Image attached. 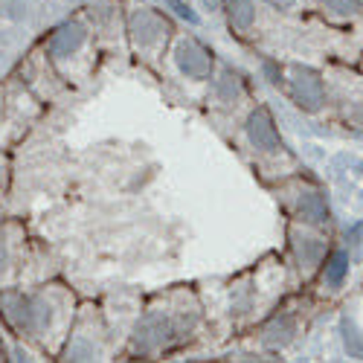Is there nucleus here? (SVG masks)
<instances>
[{
	"mask_svg": "<svg viewBox=\"0 0 363 363\" xmlns=\"http://www.w3.org/2000/svg\"><path fill=\"white\" fill-rule=\"evenodd\" d=\"M0 314L6 317L12 328L21 335H38L52 320V308L44 296L21 294V291H4L0 294Z\"/></svg>",
	"mask_w": 363,
	"mask_h": 363,
	"instance_id": "1",
	"label": "nucleus"
},
{
	"mask_svg": "<svg viewBox=\"0 0 363 363\" xmlns=\"http://www.w3.org/2000/svg\"><path fill=\"white\" fill-rule=\"evenodd\" d=\"M291 99L296 102V108L317 113L325 102V84H323L320 70L308 65H294L291 67Z\"/></svg>",
	"mask_w": 363,
	"mask_h": 363,
	"instance_id": "2",
	"label": "nucleus"
},
{
	"mask_svg": "<svg viewBox=\"0 0 363 363\" xmlns=\"http://www.w3.org/2000/svg\"><path fill=\"white\" fill-rule=\"evenodd\" d=\"M180 331V325L166 314V311H151L145 314L137 328H134V337H131V346L137 352H155L160 346H166L174 335Z\"/></svg>",
	"mask_w": 363,
	"mask_h": 363,
	"instance_id": "3",
	"label": "nucleus"
},
{
	"mask_svg": "<svg viewBox=\"0 0 363 363\" xmlns=\"http://www.w3.org/2000/svg\"><path fill=\"white\" fill-rule=\"evenodd\" d=\"M174 65H177V70L184 73L186 79L203 82V79L213 76L216 58H213V50L203 47L201 41L184 38V41H177V47H174Z\"/></svg>",
	"mask_w": 363,
	"mask_h": 363,
	"instance_id": "4",
	"label": "nucleus"
},
{
	"mask_svg": "<svg viewBox=\"0 0 363 363\" xmlns=\"http://www.w3.org/2000/svg\"><path fill=\"white\" fill-rule=\"evenodd\" d=\"M128 33L134 35V41L140 47H155L172 33V23L166 15H160L155 9H137L128 18Z\"/></svg>",
	"mask_w": 363,
	"mask_h": 363,
	"instance_id": "5",
	"label": "nucleus"
},
{
	"mask_svg": "<svg viewBox=\"0 0 363 363\" xmlns=\"http://www.w3.org/2000/svg\"><path fill=\"white\" fill-rule=\"evenodd\" d=\"M247 140H250V145L253 148H259V151H279L282 148V137H279V131H277V123H274V113H270L264 105H259L250 116H247Z\"/></svg>",
	"mask_w": 363,
	"mask_h": 363,
	"instance_id": "6",
	"label": "nucleus"
},
{
	"mask_svg": "<svg viewBox=\"0 0 363 363\" xmlns=\"http://www.w3.org/2000/svg\"><path fill=\"white\" fill-rule=\"evenodd\" d=\"M87 41V26L79 21H65L62 26L52 29V35L47 41V50L52 58H70L76 55Z\"/></svg>",
	"mask_w": 363,
	"mask_h": 363,
	"instance_id": "7",
	"label": "nucleus"
},
{
	"mask_svg": "<svg viewBox=\"0 0 363 363\" xmlns=\"http://www.w3.org/2000/svg\"><path fill=\"white\" fill-rule=\"evenodd\" d=\"M294 335H296V317H294V314H277L274 320L264 325L262 343H264L267 349L279 352V349H285V346L294 340Z\"/></svg>",
	"mask_w": 363,
	"mask_h": 363,
	"instance_id": "8",
	"label": "nucleus"
},
{
	"mask_svg": "<svg viewBox=\"0 0 363 363\" xmlns=\"http://www.w3.org/2000/svg\"><path fill=\"white\" fill-rule=\"evenodd\" d=\"M296 206H299V218L306 224H314V227H325L328 224L331 213H328V203H325V198L320 192H314V189L302 192Z\"/></svg>",
	"mask_w": 363,
	"mask_h": 363,
	"instance_id": "9",
	"label": "nucleus"
},
{
	"mask_svg": "<svg viewBox=\"0 0 363 363\" xmlns=\"http://www.w3.org/2000/svg\"><path fill=\"white\" fill-rule=\"evenodd\" d=\"M221 9L230 18V26H235L238 33H247L256 23V4L253 0H221Z\"/></svg>",
	"mask_w": 363,
	"mask_h": 363,
	"instance_id": "10",
	"label": "nucleus"
},
{
	"mask_svg": "<svg viewBox=\"0 0 363 363\" xmlns=\"http://www.w3.org/2000/svg\"><path fill=\"white\" fill-rule=\"evenodd\" d=\"M349 253H343V250H337V253H331V259L325 262V282L331 285V288H340L343 285V279L349 277Z\"/></svg>",
	"mask_w": 363,
	"mask_h": 363,
	"instance_id": "11",
	"label": "nucleus"
},
{
	"mask_svg": "<svg viewBox=\"0 0 363 363\" xmlns=\"http://www.w3.org/2000/svg\"><path fill=\"white\" fill-rule=\"evenodd\" d=\"M340 335H343V346H346L349 357H363V331L357 328V323L352 317L340 320Z\"/></svg>",
	"mask_w": 363,
	"mask_h": 363,
	"instance_id": "12",
	"label": "nucleus"
},
{
	"mask_svg": "<svg viewBox=\"0 0 363 363\" xmlns=\"http://www.w3.org/2000/svg\"><path fill=\"white\" fill-rule=\"evenodd\" d=\"M296 256L306 267H314L320 262V256H323V241L320 238H308V235L296 238Z\"/></svg>",
	"mask_w": 363,
	"mask_h": 363,
	"instance_id": "13",
	"label": "nucleus"
},
{
	"mask_svg": "<svg viewBox=\"0 0 363 363\" xmlns=\"http://www.w3.org/2000/svg\"><path fill=\"white\" fill-rule=\"evenodd\" d=\"M216 94H218L224 102H233V99L241 94L238 76H235L233 70H224V76H221V79H218V84H216Z\"/></svg>",
	"mask_w": 363,
	"mask_h": 363,
	"instance_id": "14",
	"label": "nucleus"
},
{
	"mask_svg": "<svg viewBox=\"0 0 363 363\" xmlns=\"http://www.w3.org/2000/svg\"><path fill=\"white\" fill-rule=\"evenodd\" d=\"M323 6L335 15H357L360 12V0H323Z\"/></svg>",
	"mask_w": 363,
	"mask_h": 363,
	"instance_id": "15",
	"label": "nucleus"
},
{
	"mask_svg": "<svg viewBox=\"0 0 363 363\" xmlns=\"http://www.w3.org/2000/svg\"><path fill=\"white\" fill-rule=\"evenodd\" d=\"M163 6H166V9H172L177 18H184V21H189V23H198V15L189 9L186 0H163Z\"/></svg>",
	"mask_w": 363,
	"mask_h": 363,
	"instance_id": "16",
	"label": "nucleus"
},
{
	"mask_svg": "<svg viewBox=\"0 0 363 363\" xmlns=\"http://www.w3.org/2000/svg\"><path fill=\"white\" fill-rule=\"evenodd\" d=\"M264 73L270 76V82H274V84H279V82H282V73L277 70V65H274V62H267V65H264Z\"/></svg>",
	"mask_w": 363,
	"mask_h": 363,
	"instance_id": "17",
	"label": "nucleus"
},
{
	"mask_svg": "<svg viewBox=\"0 0 363 363\" xmlns=\"http://www.w3.org/2000/svg\"><path fill=\"white\" fill-rule=\"evenodd\" d=\"M264 4H270L274 9H294L296 0H264Z\"/></svg>",
	"mask_w": 363,
	"mask_h": 363,
	"instance_id": "18",
	"label": "nucleus"
},
{
	"mask_svg": "<svg viewBox=\"0 0 363 363\" xmlns=\"http://www.w3.org/2000/svg\"><path fill=\"white\" fill-rule=\"evenodd\" d=\"M6 262H9V253H6L4 238H0V274H4V270H6Z\"/></svg>",
	"mask_w": 363,
	"mask_h": 363,
	"instance_id": "19",
	"label": "nucleus"
},
{
	"mask_svg": "<svg viewBox=\"0 0 363 363\" xmlns=\"http://www.w3.org/2000/svg\"><path fill=\"white\" fill-rule=\"evenodd\" d=\"M203 6H206L209 12H218V9H221V0H203Z\"/></svg>",
	"mask_w": 363,
	"mask_h": 363,
	"instance_id": "20",
	"label": "nucleus"
},
{
	"mask_svg": "<svg viewBox=\"0 0 363 363\" xmlns=\"http://www.w3.org/2000/svg\"><path fill=\"white\" fill-rule=\"evenodd\" d=\"M0 113H4V96H0Z\"/></svg>",
	"mask_w": 363,
	"mask_h": 363,
	"instance_id": "21",
	"label": "nucleus"
}]
</instances>
